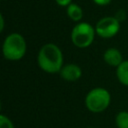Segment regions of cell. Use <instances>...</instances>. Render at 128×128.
<instances>
[{"instance_id": "6da1fadb", "label": "cell", "mask_w": 128, "mask_h": 128, "mask_svg": "<svg viewBox=\"0 0 128 128\" xmlns=\"http://www.w3.org/2000/svg\"><path fill=\"white\" fill-rule=\"evenodd\" d=\"M37 64L46 73H59L63 67V54L61 49L53 43L43 45L37 55Z\"/></svg>"}, {"instance_id": "7a4b0ae2", "label": "cell", "mask_w": 128, "mask_h": 128, "mask_svg": "<svg viewBox=\"0 0 128 128\" xmlns=\"http://www.w3.org/2000/svg\"><path fill=\"white\" fill-rule=\"evenodd\" d=\"M27 45L24 37L19 33H11L3 41L2 53L5 59L9 61H18L26 53Z\"/></svg>"}, {"instance_id": "3957f363", "label": "cell", "mask_w": 128, "mask_h": 128, "mask_svg": "<svg viewBox=\"0 0 128 128\" xmlns=\"http://www.w3.org/2000/svg\"><path fill=\"white\" fill-rule=\"evenodd\" d=\"M111 102V95L108 90L102 87L91 89L85 97V106L92 113H101L107 109Z\"/></svg>"}, {"instance_id": "277c9868", "label": "cell", "mask_w": 128, "mask_h": 128, "mask_svg": "<svg viewBox=\"0 0 128 128\" xmlns=\"http://www.w3.org/2000/svg\"><path fill=\"white\" fill-rule=\"evenodd\" d=\"M95 34V27L87 22H79L71 31V41L78 48H87L93 43Z\"/></svg>"}, {"instance_id": "5b68a950", "label": "cell", "mask_w": 128, "mask_h": 128, "mask_svg": "<svg viewBox=\"0 0 128 128\" xmlns=\"http://www.w3.org/2000/svg\"><path fill=\"white\" fill-rule=\"evenodd\" d=\"M120 30V22L114 16H106L101 18L95 26V31L101 38H112Z\"/></svg>"}, {"instance_id": "8992f818", "label": "cell", "mask_w": 128, "mask_h": 128, "mask_svg": "<svg viewBox=\"0 0 128 128\" xmlns=\"http://www.w3.org/2000/svg\"><path fill=\"white\" fill-rule=\"evenodd\" d=\"M61 78L68 82H75L80 79L82 76V69L80 66L74 63H68L63 65L59 72Z\"/></svg>"}, {"instance_id": "52a82bcc", "label": "cell", "mask_w": 128, "mask_h": 128, "mask_svg": "<svg viewBox=\"0 0 128 128\" xmlns=\"http://www.w3.org/2000/svg\"><path fill=\"white\" fill-rule=\"evenodd\" d=\"M103 59L104 61L109 65V66H112V67H118L124 60H123V57H122V54L121 52L117 49V48H108L104 54H103Z\"/></svg>"}, {"instance_id": "ba28073f", "label": "cell", "mask_w": 128, "mask_h": 128, "mask_svg": "<svg viewBox=\"0 0 128 128\" xmlns=\"http://www.w3.org/2000/svg\"><path fill=\"white\" fill-rule=\"evenodd\" d=\"M66 12H67L68 17L74 22H79L83 17L82 8L79 5H77L76 3H71L70 5H68Z\"/></svg>"}, {"instance_id": "9c48e42d", "label": "cell", "mask_w": 128, "mask_h": 128, "mask_svg": "<svg viewBox=\"0 0 128 128\" xmlns=\"http://www.w3.org/2000/svg\"><path fill=\"white\" fill-rule=\"evenodd\" d=\"M116 76L121 84L128 86V60L123 61L116 68Z\"/></svg>"}, {"instance_id": "30bf717a", "label": "cell", "mask_w": 128, "mask_h": 128, "mask_svg": "<svg viewBox=\"0 0 128 128\" xmlns=\"http://www.w3.org/2000/svg\"><path fill=\"white\" fill-rule=\"evenodd\" d=\"M117 128H128V112L120 111L115 118Z\"/></svg>"}, {"instance_id": "8fae6325", "label": "cell", "mask_w": 128, "mask_h": 128, "mask_svg": "<svg viewBox=\"0 0 128 128\" xmlns=\"http://www.w3.org/2000/svg\"><path fill=\"white\" fill-rule=\"evenodd\" d=\"M0 128H14V124L10 118L2 114L0 116Z\"/></svg>"}, {"instance_id": "7c38bea8", "label": "cell", "mask_w": 128, "mask_h": 128, "mask_svg": "<svg viewBox=\"0 0 128 128\" xmlns=\"http://www.w3.org/2000/svg\"><path fill=\"white\" fill-rule=\"evenodd\" d=\"M126 16H127V14H126V11H125L124 9H119V10L116 12V14L114 15V17H115L120 23L126 19Z\"/></svg>"}, {"instance_id": "4fadbf2b", "label": "cell", "mask_w": 128, "mask_h": 128, "mask_svg": "<svg viewBox=\"0 0 128 128\" xmlns=\"http://www.w3.org/2000/svg\"><path fill=\"white\" fill-rule=\"evenodd\" d=\"M55 2L62 7H67L68 5H70L72 3V0H55Z\"/></svg>"}, {"instance_id": "5bb4252c", "label": "cell", "mask_w": 128, "mask_h": 128, "mask_svg": "<svg viewBox=\"0 0 128 128\" xmlns=\"http://www.w3.org/2000/svg\"><path fill=\"white\" fill-rule=\"evenodd\" d=\"M112 0H93V2L99 6H105V5H108Z\"/></svg>"}, {"instance_id": "9a60e30c", "label": "cell", "mask_w": 128, "mask_h": 128, "mask_svg": "<svg viewBox=\"0 0 128 128\" xmlns=\"http://www.w3.org/2000/svg\"><path fill=\"white\" fill-rule=\"evenodd\" d=\"M4 16L3 14H0V31L2 32L4 30Z\"/></svg>"}, {"instance_id": "2e32d148", "label": "cell", "mask_w": 128, "mask_h": 128, "mask_svg": "<svg viewBox=\"0 0 128 128\" xmlns=\"http://www.w3.org/2000/svg\"><path fill=\"white\" fill-rule=\"evenodd\" d=\"M88 128H94V127H88Z\"/></svg>"}]
</instances>
